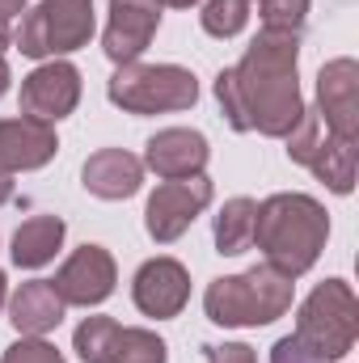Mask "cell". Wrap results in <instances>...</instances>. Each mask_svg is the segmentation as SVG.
<instances>
[{"label": "cell", "mask_w": 359, "mask_h": 363, "mask_svg": "<svg viewBox=\"0 0 359 363\" xmlns=\"http://www.w3.org/2000/svg\"><path fill=\"white\" fill-rule=\"evenodd\" d=\"M296 51H300V34L263 30L250 43L245 60L216 77V97L233 131H263L275 140L292 135V127L304 114L300 85H296Z\"/></svg>", "instance_id": "cell-1"}, {"label": "cell", "mask_w": 359, "mask_h": 363, "mask_svg": "<svg viewBox=\"0 0 359 363\" xmlns=\"http://www.w3.org/2000/svg\"><path fill=\"white\" fill-rule=\"evenodd\" d=\"M330 220L326 207L309 194H270L254 216V245L267 254V267L287 279L304 274L326 250Z\"/></svg>", "instance_id": "cell-2"}, {"label": "cell", "mask_w": 359, "mask_h": 363, "mask_svg": "<svg viewBox=\"0 0 359 363\" xmlns=\"http://www.w3.org/2000/svg\"><path fill=\"white\" fill-rule=\"evenodd\" d=\"M203 304L216 325H270L292 308V279L263 262L245 274L216 279Z\"/></svg>", "instance_id": "cell-3"}, {"label": "cell", "mask_w": 359, "mask_h": 363, "mask_svg": "<svg viewBox=\"0 0 359 363\" xmlns=\"http://www.w3.org/2000/svg\"><path fill=\"white\" fill-rule=\"evenodd\" d=\"M296 338L321 359H343L359 338V300L343 279H326L296 317Z\"/></svg>", "instance_id": "cell-4"}, {"label": "cell", "mask_w": 359, "mask_h": 363, "mask_svg": "<svg viewBox=\"0 0 359 363\" xmlns=\"http://www.w3.org/2000/svg\"><path fill=\"white\" fill-rule=\"evenodd\" d=\"M106 93L127 114H161L190 110L199 101V81L178 64H118Z\"/></svg>", "instance_id": "cell-5"}, {"label": "cell", "mask_w": 359, "mask_h": 363, "mask_svg": "<svg viewBox=\"0 0 359 363\" xmlns=\"http://www.w3.org/2000/svg\"><path fill=\"white\" fill-rule=\"evenodd\" d=\"M93 34V0H43L17 26V51L30 60L85 47Z\"/></svg>", "instance_id": "cell-6"}, {"label": "cell", "mask_w": 359, "mask_h": 363, "mask_svg": "<svg viewBox=\"0 0 359 363\" xmlns=\"http://www.w3.org/2000/svg\"><path fill=\"white\" fill-rule=\"evenodd\" d=\"M287 157L300 161V165H309L334 194H351V186H355V144L338 140V135L321 123L317 110H304L300 123L292 127V135H287Z\"/></svg>", "instance_id": "cell-7"}, {"label": "cell", "mask_w": 359, "mask_h": 363, "mask_svg": "<svg viewBox=\"0 0 359 363\" xmlns=\"http://www.w3.org/2000/svg\"><path fill=\"white\" fill-rule=\"evenodd\" d=\"M72 342L85 363H165V342L153 330H127L110 317H85Z\"/></svg>", "instance_id": "cell-8"}, {"label": "cell", "mask_w": 359, "mask_h": 363, "mask_svg": "<svg viewBox=\"0 0 359 363\" xmlns=\"http://www.w3.org/2000/svg\"><path fill=\"white\" fill-rule=\"evenodd\" d=\"M207 203H211V182L203 178V174L161 182V186L153 190V199H148V211H144L148 237H153V241H161V245L178 241L182 233L194 224V216H199Z\"/></svg>", "instance_id": "cell-9"}, {"label": "cell", "mask_w": 359, "mask_h": 363, "mask_svg": "<svg viewBox=\"0 0 359 363\" xmlns=\"http://www.w3.org/2000/svg\"><path fill=\"white\" fill-rule=\"evenodd\" d=\"M77 101H81V72L64 60L43 64L21 81V114L26 118L60 123L64 114L77 110Z\"/></svg>", "instance_id": "cell-10"}, {"label": "cell", "mask_w": 359, "mask_h": 363, "mask_svg": "<svg viewBox=\"0 0 359 363\" xmlns=\"http://www.w3.org/2000/svg\"><path fill=\"white\" fill-rule=\"evenodd\" d=\"M161 26V0H110L101 47L114 64H136Z\"/></svg>", "instance_id": "cell-11"}, {"label": "cell", "mask_w": 359, "mask_h": 363, "mask_svg": "<svg viewBox=\"0 0 359 363\" xmlns=\"http://www.w3.org/2000/svg\"><path fill=\"white\" fill-rule=\"evenodd\" d=\"M317 114H321V123L338 140L355 144V135H359V68H355V60H334V64L321 68V77H317Z\"/></svg>", "instance_id": "cell-12"}, {"label": "cell", "mask_w": 359, "mask_h": 363, "mask_svg": "<svg viewBox=\"0 0 359 363\" xmlns=\"http://www.w3.org/2000/svg\"><path fill=\"white\" fill-rule=\"evenodd\" d=\"M55 296L64 304H81V308H93L101 304L110 291H114V258L101 250V245H81L64 267L60 274L51 279Z\"/></svg>", "instance_id": "cell-13"}, {"label": "cell", "mask_w": 359, "mask_h": 363, "mask_svg": "<svg viewBox=\"0 0 359 363\" xmlns=\"http://www.w3.org/2000/svg\"><path fill=\"white\" fill-rule=\"evenodd\" d=\"M131 296H136V308L148 317H178L190 296V274L174 258H153L140 267Z\"/></svg>", "instance_id": "cell-14"}, {"label": "cell", "mask_w": 359, "mask_h": 363, "mask_svg": "<svg viewBox=\"0 0 359 363\" xmlns=\"http://www.w3.org/2000/svg\"><path fill=\"white\" fill-rule=\"evenodd\" d=\"M55 127L38 123V118H4L0 123V174H17V169H38L55 157Z\"/></svg>", "instance_id": "cell-15"}, {"label": "cell", "mask_w": 359, "mask_h": 363, "mask_svg": "<svg viewBox=\"0 0 359 363\" xmlns=\"http://www.w3.org/2000/svg\"><path fill=\"white\" fill-rule=\"evenodd\" d=\"M144 165L165 182L170 178H194V174H203V165H207V140H203L199 131H186V127L157 131V135L148 140Z\"/></svg>", "instance_id": "cell-16"}, {"label": "cell", "mask_w": 359, "mask_h": 363, "mask_svg": "<svg viewBox=\"0 0 359 363\" xmlns=\"http://www.w3.org/2000/svg\"><path fill=\"white\" fill-rule=\"evenodd\" d=\"M81 178H85V190L97 194V199H110V203L131 199L140 190V182H144V161L123 152V148H101L85 161Z\"/></svg>", "instance_id": "cell-17"}, {"label": "cell", "mask_w": 359, "mask_h": 363, "mask_svg": "<svg viewBox=\"0 0 359 363\" xmlns=\"http://www.w3.org/2000/svg\"><path fill=\"white\" fill-rule=\"evenodd\" d=\"M21 338H38L47 330H55L64 321V300L55 296L51 279H34V283H21L17 296H13V317Z\"/></svg>", "instance_id": "cell-18"}, {"label": "cell", "mask_w": 359, "mask_h": 363, "mask_svg": "<svg viewBox=\"0 0 359 363\" xmlns=\"http://www.w3.org/2000/svg\"><path fill=\"white\" fill-rule=\"evenodd\" d=\"M60 245H64V220L60 216H34L13 233V262L26 271H38L55 258Z\"/></svg>", "instance_id": "cell-19"}, {"label": "cell", "mask_w": 359, "mask_h": 363, "mask_svg": "<svg viewBox=\"0 0 359 363\" xmlns=\"http://www.w3.org/2000/svg\"><path fill=\"white\" fill-rule=\"evenodd\" d=\"M254 216H258L254 199H228L224 211L216 216V250L220 254H245L254 245Z\"/></svg>", "instance_id": "cell-20"}, {"label": "cell", "mask_w": 359, "mask_h": 363, "mask_svg": "<svg viewBox=\"0 0 359 363\" xmlns=\"http://www.w3.org/2000/svg\"><path fill=\"white\" fill-rule=\"evenodd\" d=\"M250 21V0H207L203 4V30L211 38H233Z\"/></svg>", "instance_id": "cell-21"}, {"label": "cell", "mask_w": 359, "mask_h": 363, "mask_svg": "<svg viewBox=\"0 0 359 363\" xmlns=\"http://www.w3.org/2000/svg\"><path fill=\"white\" fill-rule=\"evenodd\" d=\"M258 9H263V30H283V34H300L309 17V0H258Z\"/></svg>", "instance_id": "cell-22"}, {"label": "cell", "mask_w": 359, "mask_h": 363, "mask_svg": "<svg viewBox=\"0 0 359 363\" xmlns=\"http://www.w3.org/2000/svg\"><path fill=\"white\" fill-rule=\"evenodd\" d=\"M0 363H64V355L51 342H43V338H21V342H13L4 351Z\"/></svg>", "instance_id": "cell-23"}, {"label": "cell", "mask_w": 359, "mask_h": 363, "mask_svg": "<svg viewBox=\"0 0 359 363\" xmlns=\"http://www.w3.org/2000/svg\"><path fill=\"white\" fill-rule=\"evenodd\" d=\"M270 363H330V359H321V355H317V351H309L296 334H287V338H279V342H275Z\"/></svg>", "instance_id": "cell-24"}, {"label": "cell", "mask_w": 359, "mask_h": 363, "mask_svg": "<svg viewBox=\"0 0 359 363\" xmlns=\"http://www.w3.org/2000/svg\"><path fill=\"white\" fill-rule=\"evenodd\" d=\"M203 351H207V363H258L245 342H224V347H203Z\"/></svg>", "instance_id": "cell-25"}, {"label": "cell", "mask_w": 359, "mask_h": 363, "mask_svg": "<svg viewBox=\"0 0 359 363\" xmlns=\"http://www.w3.org/2000/svg\"><path fill=\"white\" fill-rule=\"evenodd\" d=\"M17 13H26V0H0V30H9Z\"/></svg>", "instance_id": "cell-26"}, {"label": "cell", "mask_w": 359, "mask_h": 363, "mask_svg": "<svg viewBox=\"0 0 359 363\" xmlns=\"http://www.w3.org/2000/svg\"><path fill=\"white\" fill-rule=\"evenodd\" d=\"M9 199H13V178L0 174V203H9Z\"/></svg>", "instance_id": "cell-27"}, {"label": "cell", "mask_w": 359, "mask_h": 363, "mask_svg": "<svg viewBox=\"0 0 359 363\" xmlns=\"http://www.w3.org/2000/svg\"><path fill=\"white\" fill-rule=\"evenodd\" d=\"M9 89V64H4V51H0V97Z\"/></svg>", "instance_id": "cell-28"}, {"label": "cell", "mask_w": 359, "mask_h": 363, "mask_svg": "<svg viewBox=\"0 0 359 363\" xmlns=\"http://www.w3.org/2000/svg\"><path fill=\"white\" fill-rule=\"evenodd\" d=\"M161 4H170V9H190L194 0H161Z\"/></svg>", "instance_id": "cell-29"}, {"label": "cell", "mask_w": 359, "mask_h": 363, "mask_svg": "<svg viewBox=\"0 0 359 363\" xmlns=\"http://www.w3.org/2000/svg\"><path fill=\"white\" fill-rule=\"evenodd\" d=\"M4 47H9V30H0V51H4Z\"/></svg>", "instance_id": "cell-30"}, {"label": "cell", "mask_w": 359, "mask_h": 363, "mask_svg": "<svg viewBox=\"0 0 359 363\" xmlns=\"http://www.w3.org/2000/svg\"><path fill=\"white\" fill-rule=\"evenodd\" d=\"M0 308H4V274H0Z\"/></svg>", "instance_id": "cell-31"}]
</instances>
